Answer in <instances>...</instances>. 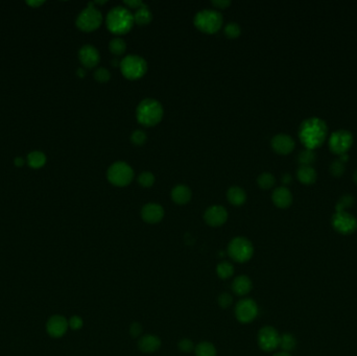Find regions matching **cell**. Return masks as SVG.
Instances as JSON below:
<instances>
[{"instance_id":"obj_42","label":"cell","mask_w":357,"mask_h":356,"mask_svg":"<svg viewBox=\"0 0 357 356\" xmlns=\"http://www.w3.org/2000/svg\"><path fill=\"white\" fill-rule=\"evenodd\" d=\"M211 4L214 5L216 8L226 10V8L231 5V1H226V0H214V1H211Z\"/></svg>"},{"instance_id":"obj_1","label":"cell","mask_w":357,"mask_h":356,"mask_svg":"<svg viewBox=\"0 0 357 356\" xmlns=\"http://www.w3.org/2000/svg\"><path fill=\"white\" fill-rule=\"evenodd\" d=\"M328 135L327 123L319 117H309L299 128V137L308 149H315L324 143Z\"/></svg>"},{"instance_id":"obj_8","label":"cell","mask_w":357,"mask_h":356,"mask_svg":"<svg viewBox=\"0 0 357 356\" xmlns=\"http://www.w3.org/2000/svg\"><path fill=\"white\" fill-rule=\"evenodd\" d=\"M102 23V15L97 10L93 7L90 3L89 6L81 12L76 19V26L83 32H93L97 30Z\"/></svg>"},{"instance_id":"obj_9","label":"cell","mask_w":357,"mask_h":356,"mask_svg":"<svg viewBox=\"0 0 357 356\" xmlns=\"http://www.w3.org/2000/svg\"><path fill=\"white\" fill-rule=\"evenodd\" d=\"M331 222L337 232L344 235L352 234L357 229L356 217L348 211L335 212L332 216Z\"/></svg>"},{"instance_id":"obj_7","label":"cell","mask_w":357,"mask_h":356,"mask_svg":"<svg viewBox=\"0 0 357 356\" xmlns=\"http://www.w3.org/2000/svg\"><path fill=\"white\" fill-rule=\"evenodd\" d=\"M107 178L112 185L126 187L133 181L134 171L126 162H115L109 167Z\"/></svg>"},{"instance_id":"obj_3","label":"cell","mask_w":357,"mask_h":356,"mask_svg":"<svg viewBox=\"0 0 357 356\" xmlns=\"http://www.w3.org/2000/svg\"><path fill=\"white\" fill-rule=\"evenodd\" d=\"M163 107L156 100H143L137 107L136 117L139 123L145 127H154L163 118Z\"/></svg>"},{"instance_id":"obj_34","label":"cell","mask_w":357,"mask_h":356,"mask_svg":"<svg viewBox=\"0 0 357 356\" xmlns=\"http://www.w3.org/2000/svg\"><path fill=\"white\" fill-rule=\"evenodd\" d=\"M241 34V29L237 23H229L225 28V35L230 39L238 38Z\"/></svg>"},{"instance_id":"obj_25","label":"cell","mask_w":357,"mask_h":356,"mask_svg":"<svg viewBox=\"0 0 357 356\" xmlns=\"http://www.w3.org/2000/svg\"><path fill=\"white\" fill-rule=\"evenodd\" d=\"M279 347L282 349V351L290 353L297 347V340H295L294 335H292V333H284L280 335Z\"/></svg>"},{"instance_id":"obj_47","label":"cell","mask_w":357,"mask_h":356,"mask_svg":"<svg viewBox=\"0 0 357 356\" xmlns=\"http://www.w3.org/2000/svg\"><path fill=\"white\" fill-rule=\"evenodd\" d=\"M274 356H292V355H291V353H289V352L281 351V352H278V353H276Z\"/></svg>"},{"instance_id":"obj_14","label":"cell","mask_w":357,"mask_h":356,"mask_svg":"<svg viewBox=\"0 0 357 356\" xmlns=\"http://www.w3.org/2000/svg\"><path fill=\"white\" fill-rule=\"evenodd\" d=\"M204 219L210 227H221L228 219V211L223 206L214 205L206 210Z\"/></svg>"},{"instance_id":"obj_23","label":"cell","mask_w":357,"mask_h":356,"mask_svg":"<svg viewBox=\"0 0 357 356\" xmlns=\"http://www.w3.org/2000/svg\"><path fill=\"white\" fill-rule=\"evenodd\" d=\"M227 199L234 206H241L247 201V194L240 187L233 186L227 192Z\"/></svg>"},{"instance_id":"obj_39","label":"cell","mask_w":357,"mask_h":356,"mask_svg":"<svg viewBox=\"0 0 357 356\" xmlns=\"http://www.w3.org/2000/svg\"><path fill=\"white\" fill-rule=\"evenodd\" d=\"M217 301H219V305L222 308H228L233 303V297L227 292H224V293H222V295H220L219 300Z\"/></svg>"},{"instance_id":"obj_5","label":"cell","mask_w":357,"mask_h":356,"mask_svg":"<svg viewBox=\"0 0 357 356\" xmlns=\"http://www.w3.org/2000/svg\"><path fill=\"white\" fill-rule=\"evenodd\" d=\"M228 254L235 262L245 263L254 255V246L246 237H235L228 246Z\"/></svg>"},{"instance_id":"obj_22","label":"cell","mask_w":357,"mask_h":356,"mask_svg":"<svg viewBox=\"0 0 357 356\" xmlns=\"http://www.w3.org/2000/svg\"><path fill=\"white\" fill-rule=\"evenodd\" d=\"M297 177L303 184H312L317 180V172L311 165H301L297 171Z\"/></svg>"},{"instance_id":"obj_18","label":"cell","mask_w":357,"mask_h":356,"mask_svg":"<svg viewBox=\"0 0 357 356\" xmlns=\"http://www.w3.org/2000/svg\"><path fill=\"white\" fill-rule=\"evenodd\" d=\"M273 203L278 208L285 209L290 207L292 203V194L287 187L281 186L276 188L272 195Z\"/></svg>"},{"instance_id":"obj_16","label":"cell","mask_w":357,"mask_h":356,"mask_svg":"<svg viewBox=\"0 0 357 356\" xmlns=\"http://www.w3.org/2000/svg\"><path fill=\"white\" fill-rule=\"evenodd\" d=\"M141 217L147 224H157L164 217V209L158 204L150 203L142 207Z\"/></svg>"},{"instance_id":"obj_26","label":"cell","mask_w":357,"mask_h":356,"mask_svg":"<svg viewBox=\"0 0 357 356\" xmlns=\"http://www.w3.org/2000/svg\"><path fill=\"white\" fill-rule=\"evenodd\" d=\"M195 352V356H216L217 354L214 345L209 342H202L196 345Z\"/></svg>"},{"instance_id":"obj_19","label":"cell","mask_w":357,"mask_h":356,"mask_svg":"<svg viewBox=\"0 0 357 356\" xmlns=\"http://www.w3.org/2000/svg\"><path fill=\"white\" fill-rule=\"evenodd\" d=\"M160 347H161L160 337L154 334L143 335L138 341V348L143 353H154L157 350H159Z\"/></svg>"},{"instance_id":"obj_6","label":"cell","mask_w":357,"mask_h":356,"mask_svg":"<svg viewBox=\"0 0 357 356\" xmlns=\"http://www.w3.org/2000/svg\"><path fill=\"white\" fill-rule=\"evenodd\" d=\"M120 70L126 78L135 81L141 78L146 73L147 64L143 58L130 55L120 62Z\"/></svg>"},{"instance_id":"obj_41","label":"cell","mask_w":357,"mask_h":356,"mask_svg":"<svg viewBox=\"0 0 357 356\" xmlns=\"http://www.w3.org/2000/svg\"><path fill=\"white\" fill-rule=\"evenodd\" d=\"M142 330H143V328H142L141 324L138 323V322H135V323H133L132 325H130V334L136 339V337H139L141 335Z\"/></svg>"},{"instance_id":"obj_36","label":"cell","mask_w":357,"mask_h":356,"mask_svg":"<svg viewBox=\"0 0 357 356\" xmlns=\"http://www.w3.org/2000/svg\"><path fill=\"white\" fill-rule=\"evenodd\" d=\"M93 76L99 83H107L110 81V78H111V74L109 72V70L106 68L97 69L95 70Z\"/></svg>"},{"instance_id":"obj_38","label":"cell","mask_w":357,"mask_h":356,"mask_svg":"<svg viewBox=\"0 0 357 356\" xmlns=\"http://www.w3.org/2000/svg\"><path fill=\"white\" fill-rule=\"evenodd\" d=\"M178 347H179V349L182 352H184V353H190L191 351L195 349V344L193 343V341L189 340V339H182L179 342Z\"/></svg>"},{"instance_id":"obj_11","label":"cell","mask_w":357,"mask_h":356,"mask_svg":"<svg viewBox=\"0 0 357 356\" xmlns=\"http://www.w3.org/2000/svg\"><path fill=\"white\" fill-rule=\"evenodd\" d=\"M258 311V305L254 300L242 299L235 306V317L241 324H249L257 318Z\"/></svg>"},{"instance_id":"obj_10","label":"cell","mask_w":357,"mask_h":356,"mask_svg":"<svg viewBox=\"0 0 357 356\" xmlns=\"http://www.w3.org/2000/svg\"><path fill=\"white\" fill-rule=\"evenodd\" d=\"M353 144V136L347 130H337L329 138V147L335 154H346Z\"/></svg>"},{"instance_id":"obj_29","label":"cell","mask_w":357,"mask_h":356,"mask_svg":"<svg viewBox=\"0 0 357 356\" xmlns=\"http://www.w3.org/2000/svg\"><path fill=\"white\" fill-rule=\"evenodd\" d=\"M109 49L113 55L121 56V55H124L127 50V44H126L125 40L120 39V38H115L110 41Z\"/></svg>"},{"instance_id":"obj_24","label":"cell","mask_w":357,"mask_h":356,"mask_svg":"<svg viewBox=\"0 0 357 356\" xmlns=\"http://www.w3.org/2000/svg\"><path fill=\"white\" fill-rule=\"evenodd\" d=\"M152 20H153V14L149 10L147 5L143 4L141 7H139L138 10H136V13L134 15V21L138 25L140 26L147 25L152 22Z\"/></svg>"},{"instance_id":"obj_37","label":"cell","mask_w":357,"mask_h":356,"mask_svg":"<svg viewBox=\"0 0 357 356\" xmlns=\"http://www.w3.org/2000/svg\"><path fill=\"white\" fill-rule=\"evenodd\" d=\"M330 173L335 177H341L345 173V163L342 162L341 160H335L330 165Z\"/></svg>"},{"instance_id":"obj_48","label":"cell","mask_w":357,"mask_h":356,"mask_svg":"<svg viewBox=\"0 0 357 356\" xmlns=\"http://www.w3.org/2000/svg\"><path fill=\"white\" fill-rule=\"evenodd\" d=\"M353 180H354V182L357 184V170L354 172V174H353Z\"/></svg>"},{"instance_id":"obj_44","label":"cell","mask_w":357,"mask_h":356,"mask_svg":"<svg viewBox=\"0 0 357 356\" xmlns=\"http://www.w3.org/2000/svg\"><path fill=\"white\" fill-rule=\"evenodd\" d=\"M282 182L284 184H289L292 182V176L290 174H285L282 176Z\"/></svg>"},{"instance_id":"obj_45","label":"cell","mask_w":357,"mask_h":356,"mask_svg":"<svg viewBox=\"0 0 357 356\" xmlns=\"http://www.w3.org/2000/svg\"><path fill=\"white\" fill-rule=\"evenodd\" d=\"M43 3H44V1H28V4L33 6V7H37L39 5H42Z\"/></svg>"},{"instance_id":"obj_40","label":"cell","mask_w":357,"mask_h":356,"mask_svg":"<svg viewBox=\"0 0 357 356\" xmlns=\"http://www.w3.org/2000/svg\"><path fill=\"white\" fill-rule=\"evenodd\" d=\"M68 325L70 327L72 330H80V329L83 327L84 322L83 319L78 316H73L68 321Z\"/></svg>"},{"instance_id":"obj_17","label":"cell","mask_w":357,"mask_h":356,"mask_svg":"<svg viewBox=\"0 0 357 356\" xmlns=\"http://www.w3.org/2000/svg\"><path fill=\"white\" fill-rule=\"evenodd\" d=\"M294 145V140L287 134H278L272 139V147L276 153L280 155L292 153Z\"/></svg>"},{"instance_id":"obj_33","label":"cell","mask_w":357,"mask_h":356,"mask_svg":"<svg viewBox=\"0 0 357 356\" xmlns=\"http://www.w3.org/2000/svg\"><path fill=\"white\" fill-rule=\"evenodd\" d=\"M138 182L144 188H150L155 183V176L150 172H144L139 175Z\"/></svg>"},{"instance_id":"obj_12","label":"cell","mask_w":357,"mask_h":356,"mask_svg":"<svg viewBox=\"0 0 357 356\" xmlns=\"http://www.w3.org/2000/svg\"><path fill=\"white\" fill-rule=\"evenodd\" d=\"M280 334L272 326H265L258 333V345L265 352H272L279 347Z\"/></svg>"},{"instance_id":"obj_30","label":"cell","mask_w":357,"mask_h":356,"mask_svg":"<svg viewBox=\"0 0 357 356\" xmlns=\"http://www.w3.org/2000/svg\"><path fill=\"white\" fill-rule=\"evenodd\" d=\"M275 182H276L275 177L272 174H269V173L261 174L258 177V179H257L258 186L262 189L272 188V187L275 185Z\"/></svg>"},{"instance_id":"obj_49","label":"cell","mask_w":357,"mask_h":356,"mask_svg":"<svg viewBox=\"0 0 357 356\" xmlns=\"http://www.w3.org/2000/svg\"><path fill=\"white\" fill-rule=\"evenodd\" d=\"M77 73H78V75H80V76H84V74H85V72H84V71L82 69H78Z\"/></svg>"},{"instance_id":"obj_31","label":"cell","mask_w":357,"mask_h":356,"mask_svg":"<svg viewBox=\"0 0 357 356\" xmlns=\"http://www.w3.org/2000/svg\"><path fill=\"white\" fill-rule=\"evenodd\" d=\"M354 198L351 194H345L343 197L338 200L336 206H335V212L338 211H347V208L351 207L354 204Z\"/></svg>"},{"instance_id":"obj_4","label":"cell","mask_w":357,"mask_h":356,"mask_svg":"<svg viewBox=\"0 0 357 356\" xmlns=\"http://www.w3.org/2000/svg\"><path fill=\"white\" fill-rule=\"evenodd\" d=\"M195 25L198 31L212 35L221 30L223 25V16L217 11L204 10L195 15Z\"/></svg>"},{"instance_id":"obj_28","label":"cell","mask_w":357,"mask_h":356,"mask_svg":"<svg viewBox=\"0 0 357 356\" xmlns=\"http://www.w3.org/2000/svg\"><path fill=\"white\" fill-rule=\"evenodd\" d=\"M28 163L32 168H41L46 163V157L42 152H32L28 156Z\"/></svg>"},{"instance_id":"obj_46","label":"cell","mask_w":357,"mask_h":356,"mask_svg":"<svg viewBox=\"0 0 357 356\" xmlns=\"http://www.w3.org/2000/svg\"><path fill=\"white\" fill-rule=\"evenodd\" d=\"M15 164H16V166H19V167H21V166L24 164L23 159H22V158H16V160H15Z\"/></svg>"},{"instance_id":"obj_15","label":"cell","mask_w":357,"mask_h":356,"mask_svg":"<svg viewBox=\"0 0 357 356\" xmlns=\"http://www.w3.org/2000/svg\"><path fill=\"white\" fill-rule=\"evenodd\" d=\"M78 58H80L82 65L89 69L97 66L100 60L98 50L91 45L83 46L78 52Z\"/></svg>"},{"instance_id":"obj_32","label":"cell","mask_w":357,"mask_h":356,"mask_svg":"<svg viewBox=\"0 0 357 356\" xmlns=\"http://www.w3.org/2000/svg\"><path fill=\"white\" fill-rule=\"evenodd\" d=\"M315 159H316V154L312 149L305 148L299 155V162L301 163V165H311L313 162H315Z\"/></svg>"},{"instance_id":"obj_35","label":"cell","mask_w":357,"mask_h":356,"mask_svg":"<svg viewBox=\"0 0 357 356\" xmlns=\"http://www.w3.org/2000/svg\"><path fill=\"white\" fill-rule=\"evenodd\" d=\"M146 139H147V137L145 135V133L141 130L134 131L132 133V136H130V141L133 142V144L138 145V146L143 145L146 142Z\"/></svg>"},{"instance_id":"obj_20","label":"cell","mask_w":357,"mask_h":356,"mask_svg":"<svg viewBox=\"0 0 357 356\" xmlns=\"http://www.w3.org/2000/svg\"><path fill=\"white\" fill-rule=\"evenodd\" d=\"M253 288V282L246 275L238 276L234 279L232 283V289L237 296L243 297L247 296L248 293Z\"/></svg>"},{"instance_id":"obj_21","label":"cell","mask_w":357,"mask_h":356,"mask_svg":"<svg viewBox=\"0 0 357 356\" xmlns=\"http://www.w3.org/2000/svg\"><path fill=\"white\" fill-rule=\"evenodd\" d=\"M193 192L185 185H178L171 191V199L178 205H185L190 202Z\"/></svg>"},{"instance_id":"obj_43","label":"cell","mask_w":357,"mask_h":356,"mask_svg":"<svg viewBox=\"0 0 357 356\" xmlns=\"http://www.w3.org/2000/svg\"><path fill=\"white\" fill-rule=\"evenodd\" d=\"M125 4L130 8H134V10H138V8L141 7L144 3L142 1H140V0H129V1L128 0H126Z\"/></svg>"},{"instance_id":"obj_2","label":"cell","mask_w":357,"mask_h":356,"mask_svg":"<svg viewBox=\"0 0 357 356\" xmlns=\"http://www.w3.org/2000/svg\"><path fill=\"white\" fill-rule=\"evenodd\" d=\"M134 23V16L124 6L112 8L106 19L108 30L115 35H125L129 33L132 30Z\"/></svg>"},{"instance_id":"obj_13","label":"cell","mask_w":357,"mask_h":356,"mask_svg":"<svg viewBox=\"0 0 357 356\" xmlns=\"http://www.w3.org/2000/svg\"><path fill=\"white\" fill-rule=\"evenodd\" d=\"M68 328V320L60 315L50 317L46 323V331L54 339H60L65 335Z\"/></svg>"},{"instance_id":"obj_27","label":"cell","mask_w":357,"mask_h":356,"mask_svg":"<svg viewBox=\"0 0 357 356\" xmlns=\"http://www.w3.org/2000/svg\"><path fill=\"white\" fill-rule=\"evenodd\" d=\"M216 274L221 279H229L234 274V266L228 261H223L216 266Z\"/></svg>"}]
</instances>
